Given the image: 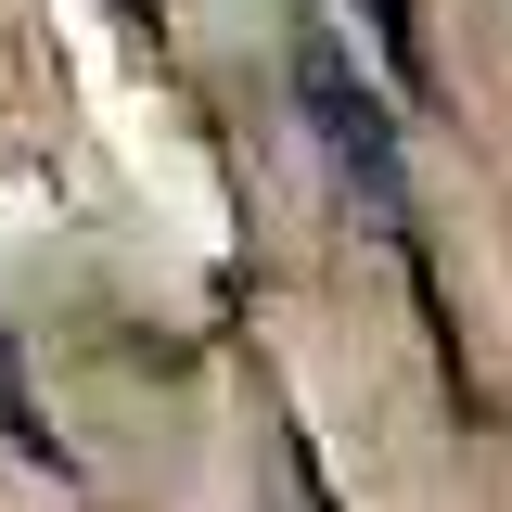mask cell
<instances>
[{"instance_id":"6da1fadb","label":"cell","mask_w":512,"mask_h":512,"mask_svg":"<svg viewBox=\"0 0 512 512\" xmlns=\"http://www.w3.org/2000/svg\"><path fill=\"white\" fill-rule=\"evenodd\" d=\"M295 103H308L320 154H333V180L359 192V218H372V231H410V167H397V128H384V103L359 90V64L333 52V39H295Z\"/></svg>"},{"instance_id":"7a4b0ae2","label":"cell","mask_w":512,"mask_h":512,"mask_svg":"<svg viewBox=\"0 0 512 512\" xmlns=\"http://www.w3.org/2000/svg\"><path fill=\"white\" fill-rule=\"evenodd\" d=\"M359 13H372V39H384L397 64H423V13H410V0H359Z\"/></svg>"}]
</instances>
